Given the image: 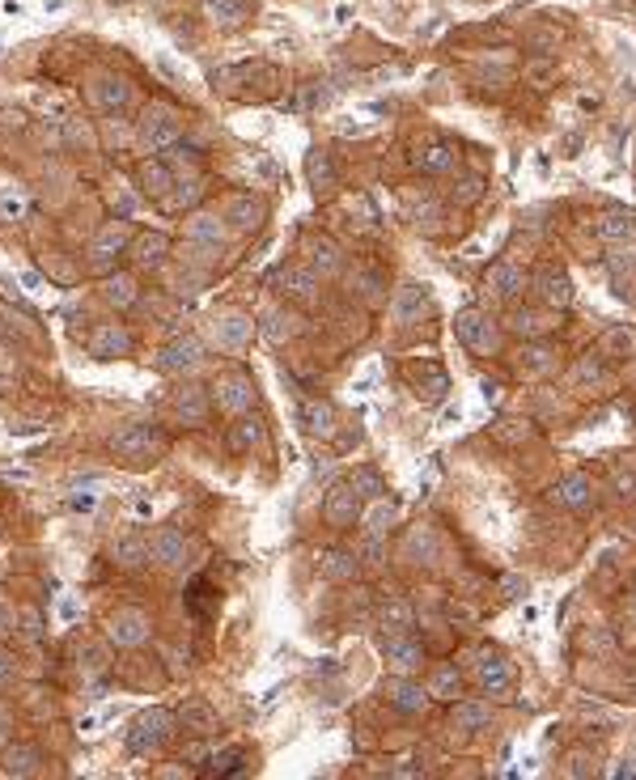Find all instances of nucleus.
I'll list each match as a JSON object with an SVG mask.
<instances>
[{
  "instance_id": "obj_1",
  "label": "nucleus",
  "mask_w": 636,
  "mask_h": 780,
  "mask_svg": "<svg viewBox=\"0 0 636 780\" xmlns=\"http://www.w3.org/2000/svg\"><path fill=\"white\" fill-rule=\"evenodd\" d=\"M412 170L424 174V179H450V174H463V145L446 132H429L424 140L412 145Z\"/></svg>"
},
{
  "instance_id": "obj_2",
  "label": "nucleus",
  "mask_w": 636,
  "mask_h": 780,
  "mask_svg": "<svg viewBox=\"0 0 636 780\" xmlns=\"http://www.w3.org/2000/svg\"><path fill=\"white\" fill-rule=\"evenodd\" d=\"M454 335L463 340V348L471 352V357H497L501 352V323L492 318L488 310H458L454 314Z\"/></svg>"
},
{
  "instance_id": "obj_3",
  "label": "nucleus",
  "mask_w": 636,
  "mask_h": 780,
  "mask_svg": "<svg viewBox=\"0 0 636 780\" xmlns=\"http://www.w3.org/2000/svg\"><path fill=\"white\" fill-rule=\"evenodd\" d=\"M140 145H145L149 153H166L174 145H183V119L174 115V106L166 102H149L145 106V115H140Z\"/></svg>"
},
{
  "instance_id": "obj_4",
  "label": "nucleus",
  "mask_w": 636,
  "mask_h": 780,
  "mask_svg": "<svg viewBox=\"0 0 636 780\" xmlns=\"http://www.w3.org/2000/svg\"><path fill=\"white\" fill-rule=\"evenodd\" d=\"M132 98H136L132 81L123 77V73H115V68H94V73L85 77V102H90L94 111H102V115L128 111Z\"/></svg>"
},
{
  "instance_id": "obj_5",
  "label": "nucleus",
  "mask_w": 636,
  "mask_h": 780,
  "mask_svg": "<svg viewBox=\"0 0 636 780\" xmlns=\"http://www.w3.org/2000/svg\"><path fill=\"white\" fill-rule=\"evenodd\" d=\"M162 450H166V437L153 424H119L111 433V454L123 458V463H145V458L162 454Z\"/></svg>"
},
{
  "instance_id": "obj_6",
  "label": "nucleus",
  "mask_w": 636,
  "mask_h": 780,
  "mask_svg": "<svg viewBox=\"0 0 636 780\" xmlns=\"http://www.w3.org/2000/svg\"><path fill=\"white\" fill-rule=\"evenodd\" d=\"M212 407H221L225 416H246L255 412V382L242 374V369H229L212 382Z\"/></svg>"
},
{
  "instance_id": "obj_7",
  "label": "nucleus",
  "mask_w": 636,
  "mask_h": 780,
  "mask_svg": "<svg viewBox=\"0 0 636 780\" xmlns=\"http://www.w3.org/2000/svg\"><path fill=\"white\" fill-rule=\"evenodd\" d=\"M361 505H365V501H361L357 488H352L348 480H344V484H331L327 496H323V522H327L331 530H352V526L365 518Z\"/></svg>"
},
{
  "instance_id": "obj_8",
  "label": "nucleus",
  "mask_w": 636,
  "mask_h": 780,
  "mask_svg": "<svg viewBox=\"0 0 636 780\" xmlns=\"http://www.w3.org/2000/svg\"><path fill=\"white\" fill-rule=\"evenodd\" d=\"M174 734V717L170 708H145V713H136L132 730H128V747L140 755V751H153L162 747V742Z\"/></svg>"
},
{
  "instance_id": "obj_9",
  "label": "nucleus",
  "mask_w": 636,
  "mask_h": 780,
  "mask_svg": "<svg viewBox=\"0 0 636 780\" xmlns=\"http://www.w3.org/2000/svg\"><path fill=\"white\" fill-rule=\"evenodd\" d=\"M106 636H111L115 649H140V645H149L153 624L140 607H123V611H115L111 619H106Z\"/></svg>"
},
{
  "instance_id": "obj_10",
  "label": "nucleus",
  "mask_w": 636,
  "mask_h": 780,
  "mask_svg": "<svg viewBox=\"0 0 636 780\" xmlns=\"http://www.w3.org/2000/svg\"><path fill=\"white\" fill-rule=\"evenodd\" d=\"M191 556V539L183 526H157L149 535V560L157 569H183Z\"/></svg>"
},
{
  "instance_id": "obj_11",
  "label": "nucleus",
  "mask_w": 636,
  "mask_h": 780,
  "mask_svg": "<svg viewBox=\"0 0 636 780\" xmlns=\"http://www.w3.org/2000/svg\"><path fill=\"white\" fill-rule=\"evenodd\" d=\"M382 658L391 670H399V675H412V670L424 666V645H420V636L416 628L408 632H382Z\"/></svg>"
},
{
  "instance_id": "obj_12",
  "label": "nucleus",
  "mask_w": 636,
  "mask_h": 780,
  "mask_svg": "<svg viewBox=\"0 0 636 780\" xmlns=\"http://www.w3.org/2000/svg\"><path fill=\"white\" fill-rule=\"evenodd\" d=\"M183 242L191 246V251H204V255H217L221 251V242H225V217H217V212H191V217L183 221Z\"/></svg>"
},
{
  "instance_id": "obj_13",
  "label": "nucleus",
  "mask_w": 636,
  "mask_h": 780,
  "mask_svg": "<svg viewBox=\"0 0 636 780\" xmlns=\"http://www.w3.org/2000/svg\"><path fill=\"white\" fill-rule=\"evenodd\" d=\"M174 170H170V162L166 157H145V162H136V187H140V195H149V200H157L162 208H170V200H174Z\"/></svg>"
},
{
  "instance_id": "obj_14",
  "label": "nucleus",
  "mask_w": 636,
  "mask_h": 780,
  "mask_svg": "<svg viewBox=\"0 0 636 780\" xmlns=\"http://www.w3.org/2000/svg\"><path fill=\"white\" fill-rule=\"evenodd\" d=\"M318 272H310V268H297V263H285V268H276L272 272V285L285 293L289 301H302V306H314L318 297H323V285H318Z\"/></svg>"
},
{
  "instance_id": "obj_15",
  "label": "nucleus",
  "mask_w": 636,
  "mask_h": 780,
  "mask_svg": "<svg viewBox=\"0 0 636 780\" xmlns=\"http://www.w3.org/2000/svg\"><path fill=\"white\" fill-rule=\"evenodd\" d=\"M514 679H518V670H514V662H509L505 653H497V649L480 653V670H475V683H480L484 696H509V691H514Z\"/></svg>"
},
{
  "instance_id": "obj_16",
  "label": "nucleus",
  "mask_w": 636,
  "mask_h": 780,
  "mask_svg": "<svg viewBox=\"0 0 636 780\" xmlns=\"http://www.w3.org/2000/svg\"><path fill=\"white\" fill-rule=\"evenodd\" d=\"M251 340H255L251 314L229 310V314H217V318H212V344H217L221 352H242V348H251Z\"/></svg>"
},
{
  "instance_id": "obj_17",
  "label": "nucleus",
  "mask_w": 636,
  "mask_h": 780,
  "mask_svg": "<svg viewBox=\"0 0 636 780\" xmlns=\"http://www.w3.org/2000/svg\"><path fill=\"white\" fill-rule=\"evenodd\" d=\"M535 297H539V306L543 310H556L564 314L573 306V280L564 268H539L535 272Z\"/></svg>"
},
{
  "instance_id": "obj_18",
  "label": "nucleus",
  "mask_w": 636,
  "mask_h": 780,
  "mask_svg": "<svg viewBox=\"0 0 636 780\" xmlns=\"http://www.w3.org/2000/svg\"><path fill=\"white\" fill-rule=\"evenodd\" d=\"M132 251V229H128V221H111V225H102L98 234H94V242H90V259L98 263V268H111V263L119 259V255H128Z\"/></svg>"
},
{
  "instance_id": "obj_19",
  "label": "nucleus",
  "mask_w": 636,
  "mask_h": 780,
  "mask_svg": "<svg viewBox=\"0 0 636 780\" xmlns=\"http://www.w3.org/2000/svg\"><path fill=\"white\" fill-rule=\"evenodd\" d=\"M200 361H204V344L196 340V335H179V340H170L153 357V365L162 369V374H191Z\"/></svg>"
},
{
  "instance_id": "obj_20",
  "label": "nucleus",
  "mask_w": 636,
  "mask_h": 780,
  "mask_svg": "<svg viewBox=\"0 0 636 780\" xmlns=\"http://www.w3.org/2000/svg\"><path fill=\"white\" fill-rule=\"evenodd\" d=\"M302 255H306V268L318 272V276H340L344 272V251L327 234H306Z\"/></svg>"
},
{
  "instance_id": "obj_21",
  "label": "nucleus",
  "mask_w": 636,
  "mask_h": 780,
  "mask_svg": "<svg viewBox=\"0 0 636 780\" xmlns=\"http://www.w3.org/2000/svg\"><path fill=\"white\" fill-rule=\"evenodd\" d=\"M518 369L530 378H556L560 374V348L547 340H526L518 352Z\"/></svg>"
},
{
  "instance_id": "obj_22",
  "label": "nucleus",
  "mask_w": 636,
  "mask_h": 780,
  "mask_svg": "<svg viewBox=\"0 0 636 780\" xmlns=\"http://www.w3.org/2000/svg\"><path fill=\"white\" fill-rule=\"evenodd\" d=\"M560 323V314L556 310H543V306H514L505 318V327L522 335V340H543V331L547 327H556Z\"/></svg>"
},
{
  "instance_id": "obj_23",
  "label": "nucleus",
  "mask_w": 636,
  "mask_h": 780,
  "mask_svg": "<svg viewBox=\"0 0 636 780\" xmlns=\"http://www.w3.org/2000/svg\"><path fill=\"white\" fill-rule=\"evenodd\" d=\"M90 352L98 361H123L132 352V331L119 327V323H102L90 335Z\"/></svg>"
},
{
  "instance_id": "obj_24",
  "label": "nucleus",
  "mask_w": 636,
  "mask_h": 780,
  "mask_svg": "<svg viewBox=\"0 0 636 780\" xmlns=\"http://www.w3.org/2000/svg\"><path fill=\"white\" fill-rule=\"evenodd\" d=\"M552 501H560L564 509H573V513H586V509H594V501H598V488H594L590 475L573 471V475H564V480L556 484Z\"/></svg>"
},
{
  "instance_id": "obj_25",
  "label": "nucleus",
  "mask_w": 636,
  "mask_h": 780,
  "mask_svg": "<svg viewBox=\"0 0 636 780\" xmlns=\"http://www.w3.org/2000/svg\"><path fill=\"white\" fill-rule=\"evenodd\" d=\"M302 331V318L293 314V306H285V301H272L268 310H263V318H259V335L268 344H285L289 335H297Z\"/></svg>"
},
{
  "instance_id": "obj_26",
  "label": "nucleus",
  "mask_w": 636,
  "mask_h": 780,
  "mask_svg": "<svg viewBox=\"0 0 636 780\" xmlns=\"http://www.w3.org/2000/svg\"><path fill=\"white\" fill-rule=\"evenodd\" d=\"M208 403H212V390H204L200 382H187L174 399V416H179L183 429H200L208 420Z\"/></svg>"
},
{
  "instance_id": "obj_27",
  "label": "nucleus",
  "mask_w": 636,
  "mask_h": 780,
  "mask_svg": "<svg viewBox=\"0 0 636 780\" xmlns=\"http://www.w3.org/2000/svg\"><path fill=\"white\" fill-rule=\"evenodd\" d=\"M386 700H391V708L395 713H403V717H420L424 708H429V687H420V683H412V679H391L386 683Z\"/></svg>"
},
{
  "instance_id": "obj_28",
  "label": "nucleus",
  "mask_w": 636,
  "mask_h": 780,
  "mask_svg": "<svg viewBox=\"0 0 636 780\" xmlns=\"http://www.w3.org/2000/svg\"><path fill=\"white\" fill-rule=\"evenodd\" d=\"M636 234V217L628 208H603L594 217V238L607 242V246H620V242H632Z\"/></svg>"
},
{
  "instance_id": "obj_29",
  "label": "nucleus",
  "mask_w": 636,
  "mask_h": 780,
  "mask_svg": "<svg viewBox=\"0 0 636 780\" xmlns=\"http://www.w3.org/2000/svg\"><path fill=\"white\" fill-rule=\"evenodd\" d=\"M263 221H268V208H263L255 195L234 191L225 200V225H234V229H242V234H251V229H259Z\"/></svg>"
},
{
  "instance_id": "obj_30",
  "label": "nucleus",
  "mask_w": 636,
  "mask_h": 780,
  "mask_svg": "<svg viewBox=\"0 0 636 780\" xmlns=\"http://www.w3.org/2000/svg\"><path fill=\"white\" fill-rule=\"evenodd\" d=\"M306 170H310V191L318 195V200L335 195V187H340V162L331 157V149H314L306 157Z\"/></svg>"
},
{
  "instance_id": "obj_31",
  "label": "nucleus",
  "mask_w": 636,
  "mask_h": 780,
  "mask_svg": "<svg viewBox=\"0 0 636 780\" xmlns=\"http://www.w3.org/2000/svg\"><path fill=\"white\" fill-rule=\"evenodd\" d=\"M318 577L323 581H357L361 577V556L352 547H327L318 556Z\"/></svg>"
},
{
  "instance_id": "obj_32",
  "label": "nucleus",
  "mask_w": 636,
  "mask_h": 780,
  "mask_svg": "<svg viewBox=\"0 0 636 780\" xmlns=\"http://www.w3.org/2000/svg\"><path fill=\"white\" fill-rule=\"evenodd\" d=\"M268 441V424H263L259 416H234V429H229V450L234 454H246V450H255Z\"/></svg>"
},
{
  "instance_id": "obj_33",
  "label": "nucleus",
  "mask_w": 636,
  "mask_h": 780,
  "mask_svg": "<svg viewBox=\"0 0 636 780\" xmlns=\"http://www.w3.org/2000/svg\"><path fill=\"white\" fill-rule=\"evenodd\" d=\"M204 13L217 26H225V30H238V26L251 22L255 5H251V0H204Z\"/></svg>"
},
{
  "instance_id": "obj_34",
  "label": "nucleus",
  "mask_w": 636,
  "mask_h": 780,
  "mask_svg": "<svg viewBox=\"0 0 636 780\" xmlns=\"http://www.w3.org/2000/svg\"><path fill=\"white\" fill-rule=\"evenodd\" d=\"M424 314H429V293L416 289V285H403L391 301V318L395 323H420Z\"/></svg>"
},
{
  "instance_id": "obj_35",
  "label": "nucleus",
  "mask_w": 636,
  "mask_h": 780,
  "mask_svg": "<svg viewBox=\"0 0 636 780\" xmlns=\"http://www.w3.org/2000/svg\"><path fill=\"white\" fill-rule=\"evenodd\" d=\"M488 289L497 297H505V301H514V297L526 293V272L514 268V263H492V268H488Z\"/></svg>"
},
{
  "instance_id": "obj_36",
  "label": "nucleus",
  "mask_w": 636,
  "mask_h": 780,
  "mask_svg": "<svg viewBox=\"0 0 636 780\" xmlns=\"http://www.w3.org/2000/svg\"><path fill=\"white\" fill-rule=\"evenodd\" d=\"M297 420H302V429L310 433V437H318V441H327L331 433H335V407L331 403H302L297 407Z\"/></svg>"
},
{
  "instance_id": "obj_37",
  "label": "nucleus",
  "mask_w": 636,
  "mask_h": 780,
  "mask_svg": "<svg viewBox=\"0 0 636 780\" xmlns=\"http://www.w3.org/2000/svg\"><path fill=\"white\" fill-rule=\"evenodd\" d=\"M132 259L140 263V268H162V263L170 259V238L166 234H140L132 238Z\"/></svg>"
},
{
  "instance_id": "obj_38",
  "label": "nucleus",
  "mask_w": 636,
  "mask_h": 780,
  "mask_svg": "<svg viewBox=\"0 0 636 780\" xmlns=\"http://www.w3.org/2000/svg\"><path fill=\"white\" fill-rule=\"evenodd\" d=\"M454 725L463 734H480V730H488V721H492V708H488V700H454Z\"/></svg>"
},
{
  "instance_id": "obj_39",
  "label": "nucleus",
  "mask_w": 636,
  "mask_h": 780,
  "mask_svg": "<svg viewBox=\"0 0 636 780\" xmlns=\"http://www.w3.org/2000/svg\"><path fill=\"white\" fill-rule=\"evenodd\" d=\"M111 560L119 564V569H145L149 564V539H140V535H123L111 543Z\"/></svg>"
},
{
  "instance_id": "obj_40",
  "label": "nucleus",
  "mask_w": 636,
  "mask_h": 780,
  "mask_svg": "<svg viewBox=\"0 0 636 780\" xmlns=\"http://www.w3.org/2000/svg\"><path fill=\"white\" fill-rule=\"evenodd\" d=\"M429 696L454 704L458 696H463V670H458L454 662H441V666L433 670V679H429Z\"/></svg>"
},
{
  "instance_id": "obj_41",
  "label": "nucleus",
  "mask_w": 636,
  "mask_h": 780,
  "mask_svg": "<svg viewBox=\"0 0 636 780\" xmlns=\"http://www.w3.org/2000/svg\"><path fill=\"white\" fill-rule=\"evenodd\" d=\"M412 386H416L420 399H441V395H446V386H450V378H446V369H441V365H412Z\"/></svg>"
},
{
  "instance_id": "obj_42",
  "label": "nucleus",
  "mask_w": 636,
  "mask_h": 780,
  "mask_svg": "<svg viewBox=\"0 0 636 780\" xmlns=\"http://www.w3.org/2000/svg\"><path fill=\"white\" fill-rule=\"evenodd\" d=\"M102 297L111 301V306H119V310L136 306V297H140L136 276H128V272H115V276H106V280H102Z\"/></svg>"
},
{
  "instance_id": "obj_43",
  "label": "nucleus",
  "mask_w": 636,
  "mask_h": 780,
  "mask_svg": "<svg viewBox=\"0 0 636 780\" xmlns=\"http://www.w3.org/2000/svg\"><path fill=\"white\" fill-rule=\"evenodd\" d=\"M598 352L611 361H632L636 357V327H611L603 335V344H598Z\"/></svg>"
},
{
  "instance_id": "obj_44",
  "label": "nucleus",
  "mask_w": 636,
  "mask_h": 780,
  "mask_svg": "<svg viewBox=\"0 0 636 780\" xmlns=\"http://www.w3.org/2000/svg\"><path fill=\"white\" fill-rule=\"evenodd\" d=\"M378 624H382V632H408V628H416V611L403 598H391V602H382Z\"/></svg>"
},
{
  "instance_id": "obj_45",
  "label": "nucleus",
  "mask_w": 636,
  "mask_h": 780,
  "mask_svg": "<svg viewBox=\"0 0 636 780\" xmlns=\"http://www.w3.org/2000/svg\"><path fill=\"white\" fill-rule=\"evenodd\" d=\"M0 764H5V772H13V776H30L34 768H39V751H34L30 742H17V747H9V742H5Z\"/></svg>"
},
{
  "instance_id": "obj_46",
  "label": "nucleus",
  "mask_w": 636,
  "mask_h": 780,
  "mask_svg": "<svg viewBox=\"0 0 636 780\" xmlns=\"http://www.w3.org/2000/svg\"><path fill=\"white\" fill-rule=\"evenodd\" d=\"M607 378V365H603V352H586V357H577V365H573V382L577 386H598Z\"/></svg>"
},
{
  "instance_id": "obj_47",
  "label": "nucleus",
  "mask_w": 636,
  "mask_h": 780,
  "mask_svg": "<svg viewBox=\"0 0 636 780\" xmlns=\"http://www.w3.org/2000/svg\"><path fill=\"white\" fill-rule=\"evenodd\" d=\"M522 81L535 85V90H547V85L556 81V56H535L522 68Z\"/></svg>"
},
{
  "instance_id": "obj_48",
  "label": "nucleus",
  "mask_w": 636,
  "mask_h": 780,
  "mask_svg": "<svg viewBox=\"0 0 636 780\" xmlns=\"http://www.w3.org/2000/svg\"><path fill=\"white\" fill-rule=\"evenodd\" d=\"M484 195V174H454L450 204H475Z\"/></svg>"
},
{
  "instance_id": "obj_49",
  "label": "nucleus",
  "mask_w": 636,
  "mask_h": 780,
  "mask_svg": "<svg viewBox=\"0 0 636 780\" xmlns=\"http://www.w3.org/2000/svg\"><path fill=\"white\" fill-rule=\"evenodd\" d=\"M348 484L357 488L361 501H378V496H382V475H378V467H357Z\"/></svg>"
},
{
  "instance_id": "obj_50",
  "label": "nucleus",
  "mask_w": 636,
  "mask_h": 780,
  "mask_svg": "<svg viewBox=\"0 0 636 780\" xmlns=\"http://www.w3.org/2000/svg\"><path fill=\"white\" fill-rule=\"evenodd\" d=\"M13 628H17V636H22L26 645H39L43 641V619H39V611L34 607H26V611H17V619H13Z\"/></svg>"
},
{
  "instance_id": "obj_51",
  "label": "nucleus",
  "mask_w": 636,
  "mask_h": 780,
  "mask_svg": "<svg viewBox=\"0 0 636 780\" xmlns=\"http://www.w3.org/2000/svg\"><path fill=\"white\" fill-rule=\"evenodd\" d=\"M403 212H408V221H437L441 208H437V200L429 191H420V195H408V208Z\"/></svg>"
},
{
  "instance_id": "obj_52",
  "label": "nucleus",
  "mask_w": 636,
  "mask_h": 780,
  "mask_svg": "<svg viewBox=\"0 0 636 780\" xmlns=\"http://www.w3.org/2000/svg\"><path fill=\"white\" fill-rule=\"evenodd\" d=\"M242 764H246V759L238 751H229V755H212L208 764H204V772H212V776H234V772H242Z\"/></svg>"
},
{
  "instance_id": "obj_53",
  "label": "nucleus",
  "mask_w": 636,
  "mask_h": 780,
  "mask_svg": "<svg viewBox=\"0 0 636 780\" xmlns=\"http://www.w3.org/2000/svg\"><path fill=\"white\" fill-rule=\"evenodd\" d=\"M530 433H535V429H530L526 420H509V424H501V429H497V437L505 441V446H518V441L530 437Z\"/></svg>"
},
{
  "instance_id": "obj_54",
  "label": "nucleus",
  "mask_w": 636,
  "mask_h": 780,
  "mask_svg": "<svg viewBox=\"0 0 636 780\" xmlns=\"http://www.w3.org/2000/svg\"><path fill=\"white\" fill-rule=\"evenodd\" d=\"M187 721H191V725H200V730H208V725H217V717H208V713H204V704H191V708H187Z\"/></svg>"
},
{
  "instance_id": "obj_55",
  "label": "nucleus",
  "mask_w": 636,
  "mask_h": 780,
  "mask_svg": "<svg viewBox=\"0 0 636 780\" xmlns=\"http://www.w3.org/2000/svg\"><path fill=\"white\" fill-rule=\"evenodd\" d=\"M302 106H310V111H314V106H327V90H323V85H310V90L302 94Z\"/></svg>"
},
{
  "instance_id": "obj_56",
  "label": "nucleus",
  "mask_w": 636,
  "mask_h": 780,
  "mask_svg": "<svg viewBox=\"0 0 636 780\" xmlns=\"http://www.w3.org/2000/svg\"><path fill=\"white\" fill-rule=\"evenodd\" d=\"M615 492H620V496H636V475H632V471H620V475H615Z\"/></svg>"
},
{
  "instance_id": "obj_57",
  "label": "nucleus",
  "mask_w": 636,
  "mask_h": 780,
  "mask_svg": "<svg viewBox=\"0 0 636 780\" xmlns=\"http://www.w3.org/2000/svg\"><path fill=\"white\" fill-rule=\"evenodd\" d=\"M13 619H17V611H13L9 594H0V632H5V628H13Z\"/></svg>"
},
{
  "instance_id": "obj_58",
  "label": "nucleus",
  "mask_w": 636,
  "mask_h": 780,
  "mask_svg": "<svg viewBox=\"0 0 636 780\" xmlns=\"http://www.w3.org/2000/svg\"><path fill=\"white\" fill-rule=\"evenodd\" d=\"M13 675H17L13 658H9V653H0V687H9V683H13Z\"/></svg>"
},
{
  "instance_id": "obj_59",
  "label": "nucleus",
  "mask_w": 636,
  "mask_h": 780,
  "mask_svg": "<svg viewBox=\"0 0 636 780\" xmlns=\"http://www.w3.org/2000/svg\"><path fill=\"white\" fill-rule=\"evenodd\" d=\"M526 594V581L522 577H505V598H522Z\"/></svg>"
},
{
  "instance_id": "obj_60",
  "label": "nucleus",
  "mask_w": 636,
  "mask_h": 780,
  "mask_svg": "<svg viewBox=\"0 0 636 780\" xmlns=\"http://www.w3.org/2000/svg\"><path fill=\"white\" fill-rule=\"evenodd\" d=\"M68 505H73L77 513H90V509H94V496H73V501H68Z\"/></svg>"
},
{
  "instance_id": "obj_61",
  "label": "nucleus",
  "mask_w": 636,
  "mask_h": 780,
  "mask_svg": "<svg viewBox=\"0 0 636 780\" xmlns=\"http://www.w3.org/2000/svg\"><path fill=\"white\" fill-rule=\"evenodd\" d=\"M5 742H9V730H5V725H0V747H5Z\"/></svg>"
},
{
  "instance_id": "obj_62",
  "label": "nucleus",
  "mask_w": 636,
  "mask_h": 780,
  "mask_svg": "<svg viewBox=\"0 0 636 780\" xmlns=\"http://www.w3.org/2000/svg\"><path fill=\"white\" fill-rule=\"evenodd\" d=\"M632 607H636V598H632Z\"/></svg>"
}]
</instances>
